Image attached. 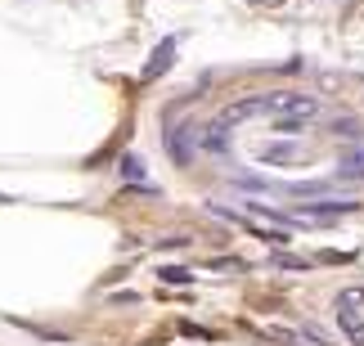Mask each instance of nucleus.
I'll return each instance as SVG.
<instances>
[{"mask_svg": "<svg viewBox=\"0 0 364 346\" xmlns=\"http://www.w3.org/2000/svg\"><path fill=\"white\" fill-rule=\"evenodd\" d=\"M306 121H311V117H274V135H288V140H297V135L306 131Z\"/></svg>", "mask_w": 364, "mask_h": 346, "instance_id": "6", "label": "nucleus"}, {"mask_svg": "<svg viewBox=\"0 0 364 346\" xmlns=\"http://www.w3.org/2000/svg\"><path fill=\"white\" fill-rule=\"evenodd\" d=\"M203 148H207V153H225V148H230V121H212V126H203Z\"/></svg>", "mask_w": 364, "mask_h": 346, "instance_id": "3", "label": "nucleus"}, {"mask_svg": "<svg viewBox=\"0 0 364 346\" xmlns=\"http://www.w3.org/2000/svg\"><path fill=\"white\" fill-rule=\"evenodd\" d=\"M338 180H364V148H351L346 162L338 167Z\"/></svg>", "mask_w": 364, "mask_h": 346, "instance_id": "4", "label": "nucleus"}, {"mask_svg": "<svg viewBox=\"0 0 364 346\" xmlns=\"http://www.w3.org/2000/svg\"><path fill=\"white\" fill-rule=\"evenodd\" d=\"M122 171L131 180H144V162H139V158H122Z\"/></svg>", "mask_w": 364, "mask_h": 346, "instance_id": "8", "label": "nucleus"}, {"mask_svg": "<svg viewBox=\"0 0 364 346\" xmlns=\"http://www.w3.org/2000/svg\"><path fill=\"white\" fill-rule=\"evenodd\" d=\"M171 50H176V40H162L158 45V54L149 59V67H144V77H158V72H166L171 67Z\"/></svg>", "mask_w": 364, "mask_h": 346, "instance_id": "5", "label": "nucleus"}, {"mask_svg": "<svg viewBox=\"0 0 364 346\" xmlns=\"http://www.w3.org/2000/svg\"><path fill=\"white\" fill-rule=\"evenodd\" d=\"M158 274H162L166 283H189V274H185V270H176V266H166V270H158Z\"/></svg>", "mask_w": 364, "mask_h": 346, "instance_id": "9", "label": "nucleus"}, {"mask_svg": "<svg viewBox=\"0 0 364 346\" xmlns=\"http://www.w3.org/2000/svg\"><path fill=\"white\" fill-rule=\"evenodd\" d=\"M292 153H297V144H270L261 153V162H274V167H288L292 162Z\"/></svg>", "mask_w": 364, "mask_h": 346, "instance_id": "7", "label": "nucleus"}, {"mask_svg": "<svg viewBox=\"0 0 364 346\" xmlns=\"http://www.w3.org/2000/svg\"><path fill=\"white\" fill-rule=\"evenodd\" d=\"M360 301H364V293H360V288H351V293H342V297H338V320H342V328H346V333H351V342H360V346H364Z\"/></svg>", "mask_w": 364, "mask_h": 346, "instance_id": "2", "label": "nucleus"}, {"mask_svg": "<svg viewBox=\"0 0 364 346\" xmlns=\"http://www.w3.org/2000/svg\"><path fill=\"white\" fill-rule=\"evenodd\" d=\"M257 113H279V117H315L319 113V99L315 94H301V90H279V94H257V99H243L239 108H230L220 121H243V117H257Z\"/></svg>", "mask_w": 364, "mask_h": 346, "instance_id": "1", "label": "nucleus"}]
</instances>
